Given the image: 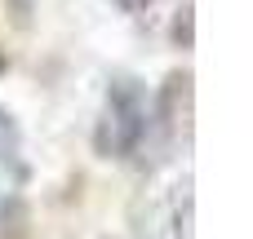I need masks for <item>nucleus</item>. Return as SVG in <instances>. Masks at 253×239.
<instances>
[{
    "instance_id": "obj_1",
    "label": "nucleus",
    "mask_w": 253,
    "mask_h": 239,
    "mask_svg": "<svg viewBox=\"0 0 253 239\" xmlns=\"http://www.w3.org/2000/svg\"><path fill=\"white\" fill-rule=\"evenodd\" d=\"M151 129V111H147V89L133 75H116L107 89V106L102 120L93 129V146L102 160H125L138 151V142Z\"/></svg>"
},
{
    "instance_id": "obj_2",
    "label": "nucleus",
    "mask_w": 253,
    "mask_h": 239,
    "mask_svg": "<svg viewBox=\"0 0 253 239\" xmlns=\"http://www.w3.org/2000/svg\"><path fill=\"white\" fill-rule=\"evenodd\" d=\"M187 102H191V75H187V71H173V75L165 80L160 98H156L151 124H156L165 137H173V133H178V120L187 115Z\"/></svg>"
},
{
    "instance_id": "obj_3",
    "label": "nucleus",
    "mask_w": 253,
    "mask_h": 239,
    "mask_svg": "<svg viewBox=\"0 0 253 239\" xmlns=\"http://www.w3.org/2000/svg\"><path fill=\"white\" fill-rule=\"evenodd\" d=\"M18 155V124H13V115L0 106V160H13Z\"/></svg>"
},
{
    "instance_id": "obj_4",
    "label": "nucleus",
    "mask_w": 253,
    "mask_h": 239,
    "mask_svg": "<svg viewBox=\"0 0 253 239\" xmlns=\"http://www.w3.org/2000/svg\"><path fill=\"white\" fill-rule=\"evenodd\" d=\"M173 40H178L182 49H191V9L178 13V22H173Z\"/></svg>"
},
{
    "instance_id": "obj_5",
    "label": "nucleus",
    "mask_w": 253,
    "mask_h": 239,
    "mask_svg": "<svg viewBox=\"0 0 253 239\" xmlns=\"http://www.w3.org/2000/svg\"><path fill=\"white\" fill-rule=\"evenodd\" d=\"M116 4H120L125 13H138V9H147V0H116Z\"/></svg>"
}]
</instances>
